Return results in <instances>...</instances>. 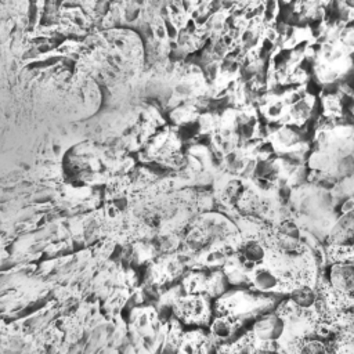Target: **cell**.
Here are the masks:
<instances>
[{"mask_svg":"<svg viewBox=\"0 0 354 354\" xmlns=\"http://www.w3.org/2000/svg\"><path fill=\"white\" fill-rule=\"evenodd\" d=\"M311 73L321 87L346 83L354 73V54L339 39H322L313 53Z\"/></svg>","mask_w":354,"mask_h":354,"instance_id":"obj_1","label":"cell"},{"mask_svg":"<svg viewBox=\"0 0 354 354\" xmlns=\"http://www.w3.org/2000/svg\"><path fill=\"white\" fill-rule=\"evenodd\" d=\"M207 98L210 95L205 68L189 61L177 62L170 76V104L205 101Z\"/></svg>","mask_w":354,"mask_h":354,"instance_id":"obj_2","label":"cell"},{"mask_svg":"<svg viewBox=\"0 0 354 354\" xmlns=\"http://www.w3.org/2000/svg\"><path fill=\"white\" fill-rule=\"evenodd\" d=\"M321 118L344 119L351 113V86L348 82L325 86L317 94Z\"/></svg>","mask_w":354,"mask_h":354,"instance_id":"obj_3","label":"cell"},{"mask_svg":"<svg viewBox=\"0 0 354 354\" xmlns=\"http://www.w3.org/2000/svg\"><path fill=\"white\" fill-rule=\"evenodd\" d=\"M177 313L185 321L191 324H201L209 317V304L206 297L201 293H191L180 299L177 303Z\"/></svg>","mask_w":354,"mask_h":354,"instance_id":"obj_4","label":"cell"},{"mask_svg":"<svg viewBox=\"0 0 354 354\" xmlns=\"http://www.w3.org/2000/svg\"><path fill=\"white\" fill-rule=\"evenodd\" d=\"M205 101H181L170 108V119L177 129L195 126L199 115L205 109Z\"/></svg>","mask_w":354,"mask_h":354,"instance_id":"obj_5","label":"cell"},{"mask_svg":"<svg viewBox=\"0 0 354 354\" xmlns=\"http://www.w3.org/2000/svg\"><path fill=\"white\" fill-rule=\"evenodd\" d=\"M330 4V0H296L295 12L300 15L307 24L311 21H321Z\"/></svg>","mask_w":354,"mask_h":354,"instance_id":"obj_6","label":"cell"},{"mask_svg":"<svg viewBox=\"0 0 354 354\" xmlns=\"http://www.w3.org/2000/svg\"><path fill=\"white\" fill-rule=\"evenodd\" d=\"M332 238L336 246L354 248V210H350L339 220Z\"/></svg>","mask_w":354,"mask_h":354,"instance_id":"obj_7","label":"cell"},{"mask_svg":"<svg viewBox=\"0 0 354 354\" xmlns=\"http://www.w3.org/2000/svg\"><path fill=\"white\" fill-rule=\"evenodd\" d=\"M238 318L234 315H218L217 318H214V321L212 322L210 330L213 333V336L218 340H227L238 328Z\"/></svg>","mask_w":354,"mask_h":354,"instance_id":"obj_8","label":"cell"},{"mask_svg":"<svg viewBox=\"0 0 354 354\" xmlns=\"http://www.w3.org/2000/svg\"><path fill=\"white\" fill-rule=\"evenodd\" d=\"M207 348V339L203 333L195 330L189 332L181 339L180 351L183 354H205Z\"/></svg>","mask_w":354,"mask_h":354,"instance_id":"obj_9","label":"cell"},{"mask_svg":"<svg viewBox=\"0 0 354 354\" xmlns=\"http://www.w3.org/2000/svg\"><path fill=\"white\" fill-rule=\"evenodd\" d=\"M264 257L266 249L259 241H249L241 248V261L248 267H253L261 263Z\"/></svg>","mask_w":354,"mask_h":354,"instance_id":"obj_10","label":"cell"},{"mask_svg":"<svg viewBox=\"0 0 354 354\" xmlns=\"http://www.w3.org/2000/svg\"><path fill=\"white\" fill-rule=\"evenodd\" d=\"M339 40L354 54V24L343 28Z\"/></svg>","mask_w":354,"mask_h":354,"instance_id":"obj_11","label":"cell"},{"mask_svg":"<svg viewBox=\"0 0 354 354\" xmlns=\"http://www.w3.org/2000/svg\"><path fill=\"white\" fill-rule=\"evenodd\" d=\"M351 113H354V87H351Z\"/></svg>","mask_w":354,"mask_h":354,"instance_id":"obj_12","label":"cell"}]
</instances>
